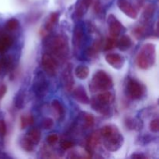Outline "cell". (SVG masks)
<instances>
[{
	"label": "cell",
	"mask_w": 159,
	"mask_h": 159,
	"mask_svg": "<svg viewBox=\"0 0 159 159\" xmlns=\"http://www.w3.org/2000/svg\"><path fill=\"white\" fill-rule=\"evenodd\" d=\"M47 48L50 55L57 62L65 61L69 54V46L67 39L62 35H56L48 40Z\"/></svg>",
	"instance_id": "6da1fadb"
},
{
	"label": "cell",
	"mask_w": 159,
	"mask_h": 159,
	"mask_svg": "<svg viewBox=\"0 0 159 159\" xmlns=\"http://www.w3.org/2000/svg\"><path fill=\"white\" fill-rule=\"evenodd\" d=\"M155 45L148 43L142 46L136 57V63L138 68L146 70L153 66L155 63Z\"/></svg>",
	"instance_id": "7a4b0ae2"
},
{
	"label": "cell",
	"mask_w": 159,
	"mask_h": 159,
	"mask_svg": "<svg viewBox=\"0 0 159 159\" xmlns=\"http://www.w3.org/2000/svg\"><path fill=\"white\" fill-rule=\"evenodd\" d=\"M113 82L110 75L103 70H99L93 75L89 84L90 91L96 92L108 91L113 88Z\"/></svg>",
	"instance_id": "3957f363"
},
{
	"label": "cell",
	"mask_w": 159,
	"mask_h": 159,
	"mask_svg": "<svg viewBox=\"0 0 159 159\" xmlns=\"http://www.w3.org/2000/svg\"><path fill=\"white\" fill-rule=\"evenodd\" d=\"M127 96L134 100H138L142 98L145 93V87L134 78H127L125 84Z\"/></svg>",
	"instance_id": "277c9868"
},
{
	"label": "cell",
	"mask_w": 159,
	"mask_h": 159,
	"mask_svg": "<svg viewBox=\"0 0 159 159\" xmlns=\"http://www.w3.org/2000/svg\"><path fill=\"white\" fill-rule=\"evenodd\" d=\"M102 138L104 147L109 152H116L122 147L124 143V137L116 126L110 134Z\"/></svg>",
	"instance_id": "5b68a950"
},
{
	"label": "cell",
	"mask_w": 159,
	"mask_h": 159,
	"mask_svg": "<svg viewBox=\"0 0 159 159\" xmlns=\"http://www.w3.org/2000/svg\"><path fill=\"white\" fill-rule=\"evenodd\" d=\"M49 85L44 75L40 71L36 74L33 82V90L37 97L43 98L47 95Z\"/></svg>",
	"instance_id": "8992f818"
},
{
	"label": "cell",
	"mask_w": 159,
	"mask_h": 159,
	"mask_svg": "<svg viewBox=\"0 0 159 159\" xmlns=\"http://www.w3.org/2000/svg\"><path fill=\"white\" fill-rule=\"evenodd\" d=\"M41 65L43 71L48 76L53 77V76L56 75L57 68H58V62L48 53L42 56Z\"/></svg>",
	"instance_id": "52a82bcc"
},
{
	"label": "cell",
	"mask_w": 159,
	"mask_h": 159,
	"mask_svg": "<svg viewBox=\"0 0 159 159\" xmlns=\"http://www.w3.org/2000/svg\"><path fill=\"white\" fill-rule=\"evenodd\" d=\"M107 24H108V30L110 37H115V38L119 37L121 31L123 30V29H124L122 23L113 14H110L108 16Z\"/></svg>",
	"instance_id": "ba28073f"
},
{
	"label": "cell",
	"mask_w": 159,
	"mask_h": 159,
	"mask_svg": "<svg viewBox=\"0 0 159 159\" xmlns=\"http://www.w3.org/2000/svg\"><path fill=\"white\" fill-rule=\"evenodd\" d=\"M117 6L127 16L137 19L138 12L130 0H117Z\"/></svg>",
	"instance_id": "9c48e42d"
},
{
	"label": "cell",
	"mask_w": 159,
	"mask_h": 159,
	"mask_svg": "<svg viewBox=\"0 0 159 159\" xmlns=\"http://www.w3.org/2000/svg\"><path fill=\"white\" fill-rule=\"evenodd\" d=\"M62 80L64 86L68 92H71L75 85V80L72 74V65L68 64L62 73Z\"/></svg>",
	"instance_id": "30bf717a"
},
{
	"label": "cell",
	"mask_w": 159,
	"mask_h": 159,
	"mask_svg": "<svg viewBox=\"0 0 159 159\" xmlns=\"http://www.w3.org/2000/svg\"><path fill=\"white\" fill-rule=\"evenodd\" d=\"M105 60L109 65H110L116 69H120L121 68H123L124 62H125L124 57L120 54H116V53L107 54L105 56Z\"/></svg>",
	"instance_id": "8fae6325"
},
{
	"label": "cell",
	"mask_w": 159,
	"mask_h": 159,
	"mask_svg": "<svg viewBox=\"0 0 159 159\" xmlns=\"http://www.w3.org/2000/svg\"><path fill=\"white\" fill-rule=\"evenodd\" d=\"M84 40V31L83 29L79 25H76L74 28L73 32V46L75 51H79L83 44Z\"/></svg>",
	"instance_id": "7c38bea8"
},
{
	"label": "cell",
	"mask_w": 159,
	"mask_h": 159,
	"mask_svg": "<svg viewBox=\"0 0 159 159\" xmlns=\"http://www.w3.org/2000/svg\"><path fill=\"white\" fill-rule=\"evenodd\" d=\"M72 96L76 101L82 104H89L90 102V99L85 91V88L82 85L76 87L75 89H72Z\"/></svg>",
	"instance_id": "4fadbf2b"
},
{
	"label": "cell",
	"mask_w": 159,
	"mask_h": 159,
	"mask_svg": "<svg viewBox=\"0 0 159 159\" xmlns=\"http://www.w3.org/2000/svg\"><path fill=\"white\" fill-rule=\"evenodd\" d=\"M101 143V135L99 131H95L89 136L87 140V148L89 153L96 149Z\"/></svg>",
	"instance_id": "5bb4252c"
},
{
	"label": "cell",
	"mask_w": 159,
	"mask_h": 159,
	"mask_svg": "<svg viewBox=\"0 0 159 159\" xmlns=\"http://www.w3.org/2000/svg\"><path fill=\"white\" fill-rule=\"evenodd\" d=\"M93 0H79L75 6V16L77 18H82L85 13L89 8L90 7Z\"/></svg>",
	"instance_id": "9a60e30c"
},
{
	"label": "cell",
	"mask_w": 159,
	"mask_h": 159,
	"mask_svg": "<svg viewBox=\"0 0 159 159\" xmlns=\"http://www.w3.org/2000/svg\"><path fill=\"white\" fill-rule=\"evenodd\" d=\"M98 102L105 106H110L114 100V96L110 92H101L94 98Z\"/></svg>",
	"instance_id": "2e32d148"
},
{
	"label": "cell",
	"mask_w": 159,
	"mask_h": 159,
	"mask_svg": "<svg viewBox=\"0 0 159 159\" xmlns=\"http://www.w3.org/2000/svg\"><path fill=\"white\" fill-rule=\"evenodd\" d=\"M26 138L32 143L34 145H37L40 143V139H41V131L37 127L30 129L29 131L25 135Z\"/></svg>",
	"instance_id": "e0dca14e"
},
{
	"label": "cell",
	"mask_w": 159,
	"mask_h": 159,
	"mask_svg": "<svg viewBox=\"0 0 159 159\" xmlns=\"http://www.w3.org/2000/svg\"><path fill=\"white\" fill-rule=\"evenodd\" d=\"M13 43V39L5 34H0V54L6 52Z\"/></svg>",
	"instance_id": "ac0fdd59"
},
{
	"label": "cell",
	"mask_w": 159,
	"mask_h": 159,
	"mask_svg": "<svg viewBox=\"0 0 159 159\" xmlns=\"http://www.w3.org/2000/svg\"><path fill=\"white\" fill-rule=\"evenodd\" d=\"M51 107L55 112L57 117L59 120H61L65 115V110L64 106L62 105L61 102L58 101L57 99H54L51 102Z\"/></svg>",
	"instance_id": "d6986e66"
},
{
	"label": "cell",
	"mask_w": 159,
	"mask_h": 159,
	"mask_svg": "<svg viewBox=\"0 0 159 159\" xmlns=\"http://www.w3.org/2000/svg\"><path fill=\"white\" fill-rule=\"evenodd\" d=\"M132 40L128 35H123L122 37L120 38L119 40H117V43H116V47L119 48L120 51H126L128 49H130V47L132 46Z\"/></svg>",
	"instance_id": "ffe728a7"
},
{
	"label": "cell",
	"mask_w": 159,
	"mask_h": 159,
	"mask_svg": "<svg viewBox=\"0 0 159 159\" xmlns=\"http://www.w3.org/2000/svg\"><path fill=\"white\" fill-rule=\"evenodd\" d=\"M102 46V39H96L91 47L87 49L86 54L89 57H93L99 52Z\"/></svg>",
	"instance_id": "44dd1931"
},
{
	"label": "cell",
	"mask_w": 159,
	"mask_h": 159,
	"mask_svg": "<svg viewBox=\"0 0 159 159\" xmlns=\"http://www.w3.org/2000/svg\"><path fill=\"white\" fill-rule=\"evenodd\" d=\"M91 105L92 107L96 110V112L99 113L100 114L102 115H108L110 113V106H105V105H102V104L99 103L98 102L96 99L93 98L91 101Z\"/></svg>",
	"instance_id": "7402d4cb"
},
{
	"label": "cell",
	"mask_w": 159,
	"mask_h": 159,
	"mask_svg": "<svg viewBox=\"0 0 159 159\" xmlns=\"http://www.w3.org/2000/svg\"><path fill=\"white\" fill-rule=\"evenodd\" d=\"M58 18H59L58 12H52V13H51V15H50L49 16V19H48V20L47 21L43 29H44L47 32L49 33L50 31L52 30V28L54 27V25L57 23V20H58Z\"/></svg>",
	"instance_id": "603a6c76"
},
{
	"label": "cell",
	"mask_w": 159,
	"mask_h": 159,
	"mask_svg": "<svg viewBox=\"0 0 159 159\" xmlns=\"http://www.w3.org/2000/svg\"><path fill=\"white\" fill-rule=\"evenodd\" d=\"M76 77L80 79H85L89 75V68L86 65H79L75 70Z\"/></svg>",
	"instance_id": "cb8c5ba5"
},
{
	"label": "cell",
	"mask_w": 159,
	"mask_h": 159,
	"mask_svg": "<svg viewBox=\"0 0 159 159\" xmlns=\"http://www.w3.org/2000/svg\"><path fill=\"white\" fill-rule=\"evenodd\" d=\"M20 128L23 130L34 124V118L31 114H23L20 116Z\"/></svg>",
	"instance_id": "d4e9b609"
},
{
	"label": "cell",
	"mask_w": 159,
	"mask_h": 159,
	"mask_svg": "<svg viewBox=\"0 0 159 159\" xmlns=\"http://www.w3.org/2000/svg\"><path fill=\"white\" fill-rule=\"evenodd\" d=\"M12 65V60L10 57H3L0 59V73L3 70L10 69Z\"/></svg>",
	"instance_id": "484cf974"
},
{
	"label": "cell",
	"mask_w": 159,
	"mask_h": 159,
	"mask_svg": "<svg viewBox=\"0 0 159 159\" xmlns=\"http://www.w3.org/2000/svg\"><path fill=\"white\" fill-rule=\"evenodd\" d=\"M155 6L153 4H149L144 9V12H143V17L145 20H148L153 16V15L155 14Z\"/></svg>",
	"instance_id": "4316f807"
},
{
	"label": "cell",
	"mask_w": 159,
	"mask_h": 159,
	"mask_svg": "<svg viewBox=\"0 0 159 159\" xmlns=\"http://www.w3.org/2000/svg\"><path fill=\"white\" fill-rule=\"evenodd\" d=\"M14 105L17 109H21L24 105V93L23 91H20L16 95L14 99Z\"/></svg>",
	"instance_id": "83f0119b"
},
{
	"label": "cell",
	"mask_w": 159,
	"mask_h": 159,
	"mask_svg": "<svg viewBox=\"0 0 159 159\" xmlns=\"http://www.w3.org/2000/svg\"><path fill=\"white\" fill-rule=\"evenodd\" d=\"M124 125L128 130H135L139 127V122L131 117H126L124 119Z\"/></svg>",
	"instance_id": "f1b7e54d"
},
{
	"label": "cell",
	"mask_w": 159,
	"mask_h": 159,
	"mask_svg": "<svg viewBox=\"0 0 159 159\" xmlns=\"http://www.w3.org/2000/svg\"><path fill=\"white\" fill-rule=\"evenodd\" d=\"M19 26H20V21L16 18H11L6 22L5 27L8 31H14L19 27Z\"/></svg>",
	"instance_id": "f546056e"
},
{
	"label": "cell",
	"mask_w": 159,
	"mask_h": 159,
	"mask_svg": "<svg viewBox=\"0 0 159 159\" xmlns=\"http://www.w3.org/2000/svg\"><path fill=\"white\" fill-rule=\"evenodd\" d=\"M134 36L136 37L137 39H141L145 36L146 34V27L144 26H138L135 28H134L132 30Z\"/></svg>",
	"instance_id": "4dcf8cb0"
},
{
	"label": "cell",
	"mask_w": 159,
	"mask_h": 159,
	"mask_svg": "<svg viewBox=\"0 0 159 159\" xmlns=\"http://www.w3.org/2000/svg\"><path fill=\"white\" fill-rule=\"evenodd\" d=\"M116 43H117V40H116V39L115 37H108L105 41V44L103 46V50L106 51H110V50L113 49L116 46Z\"/></svg>",
	"instance_id": "1f68e13d"
},
{
	"label": "cell",
	"mask_w": 159,
	"mask_h": 159,
	"mask_svg": "<svg viewBox=\"0 0 159 159\" xmlns=\"http://www.w3.org/2000/svg\"><path fill=\"white\" fill-rule=\"evenodd\" d=\"M20 144H21L22 148L24 151L27 152H30L34 150V144L26 138V137H23V139L20 141Z\"/></svg>",
	"instance_id": "d6a6232c"
},
{
	"label": "cell",
	"mask_w": 159,
	"mask_h": 159,
	"mask_svg": "<svg viewBox=\"0 0 159 159\" xmlns=\"http://www.w3.org/2000/svg\"><path fill=\"white\" fill-rule=\"evenodd\" d=\"M84 121H85V125L87 127H92L94 125L95 123V118L93 115L90 114V113H84L83 116Z\"/></svg>",
	"instance_id": "836d02e7"
},
{
	"label": "cell",
	"mask_w": 159,
	"mask_h": 159,
	"mask_svg": "<svg viewBox=\"0 0 159 159\" xmlns=\"http://www.w3.org/2000/svg\"><path fill=\"white\" fill-rule=\"evenodd\" d=\"M59 139V137L57 134H50L48 137L46 138V141L48 143L49 145H54L57 142Z\"/></svg>",
	"instance_id": "e575fe53"
},
{
	"label": "cell",
	"mask_w": 159,
	"mask_h": 159,
	"mask_svg": "<svg viewBox=\"0 0 159 159\" xmlns=\"http://www.w3.org/2000/svg\"><path fill=\"white\" fill-rule=\"evenodd\" d=\"M54 126V120L51 118H45L42 121V127L45 130H50Z\"/></svg>",
	"instance_id": "d590c367"
},
{
	"label": "cell",
	"mask_w": 159,
	"mask_h": 159,
	"mask_svg": "<svg viewBox=\"0 0 159 159\" xmlns=\"http://www.w3.org/2000/svg\"><path fill=\"white\" fill-rule=\"evenodd\" d=\"M149 127H150V130L152 132H153V133H158L159 131V120L158 118H156L155 120H152L151 121Z\"/></svg>",
	"instance_id": "8d00e7d4"
},
{
	"label": "cell",
	"mask_w": 159,
	"mask_h": 159,
	"mask_svg": "<svg viewBox=\"0 0 159 159\" xmlns=\"http://www.w3.org/2000/svg\"><path fill=\"white\" fill-rule=\"evenodd\" d=\"M74 146H75L74 143H73L72 141H63L61 143V148L65 151L69 150V149L72 148Z\"/></svg>",
	"instance_id": "74e56055"
},
{
	"label": "cell",
	"mask_w": 159,
	"mask_h": 159,
	"mask_svg": "<svg viewBox=\"0 0 159 159\" xmlns=\"http://www.w3.org/2000/svg\"><path fill=\"white\" fill-rule=\"evenodd\" d=\"M7 132V127H6V122L3 120H0V136L5 137Z\"/></svg>",
	"instance_id": "f35d334b"
},
{
	"label": "cell",
	"mask_w": 159,
	"mask_h": 159,
	"mask_svg": "<svg viewBox=\"0 0 159 159\" xmlns=\"http://www.w3.org/2000/svg\"><path fill=\"white\" fill-rule=\"evenodd\" d=\"M6 92H7V87H6V85H4V84L0 85V99H2L4 97Z\"/></svg>",
	"instance_id": "ab89813d"
},
{
	"label": "cell",
	"mask_w": 159,
	"mask_h": 159,
	"mask_svg": "<svg viewBox=\"0 0 159 159\" xmlns=\"http://www.w3.org/2000/svg\"><path fill=\"white\" fill-rule=\"evenodd\" d=\"M94 10L96 14H99L101 12V4L99 0H96L94 4Z\"/></svg>",
	"instance_id": "60d3db41"
},
{
	"label": "cell",
	"mask_w": 159,
	"mask_h": 159,
	"mask_svg": "<svg viewBox=\"0 0 159 159\" xmlns=\"http://www.w3.org/2000/svg\"><path fill=\"white\" fill-rule=\"evenodd\" d=\"M131 158H138V159H145L147 158V156L142 155V154H133L130 156Z\"/></svg>",
	"instance_id": "b9f144b4"
}]
</instances>
